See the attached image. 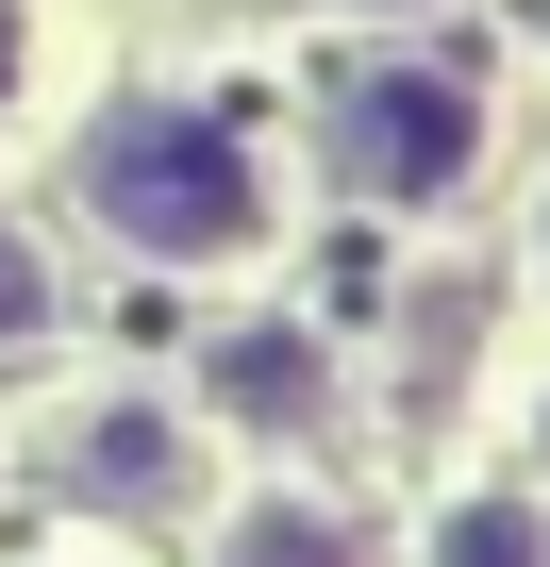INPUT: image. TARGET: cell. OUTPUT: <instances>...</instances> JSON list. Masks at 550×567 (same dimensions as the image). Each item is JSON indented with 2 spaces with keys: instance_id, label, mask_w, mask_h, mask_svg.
<instances>
[{
  "instance_id": "7a4b0ae2",
  "label": "cell",
  "mask_w": 550,
  "mask_h": 567,
  "mask_svg": "<svg viewBox=\"0 0 550 567\" xmlns=\"http://www.w3.org/2000/svg\"><path fill=\"white\" fill-rule=\"evenodd\" d=\"M467 151H484V101H467V68H434V51H384V68H351V84L318 101V167H334L351 200H384V217L450 200Z\"/></svg>"
},
{
  "instance_id": "277c9868",
  "label": "cell",
  "mask_w": 550,
  "mask_h": 567,
  "mask_svg": "<svg viewBox=\"0 0 550 567\" xmlns=\"http://www.w3.org/2000/svg\"><path fill=\"white\" fill-rule=\"evenodd\" d=\"M434 567H550V501H450Z\"/></svg>"
},
{
  "instance_id": "ba28073f",
  "label": "cell",
  "mask_w": 550,
  "mask_h": 567,
  "mask_svg": "<svg viewBox=\"0 0 550 567\" xmlns=\"http://www.w3.org/2000/svg\"><path fill=\"white\" fill-rule=\"evenodd\" d=\"M34 84V0H0V101Z\"/></svg>"
},
{
  "instance_id": "8992f818",
  "label": "cell",
  "mask_w": 550,
  "mask_h": 567,
  "mask_svg": "<svg viewBox=\"0 0 550 567\" xmlns=\"http://www.w3.org/2000/svg\"><path fill=\"white\" fill-rule=\"evenodd\" d=\"M234 567H367V550H351V517H301V501H267Z\"/></svg>"
},
{
  "instance_id": "30bf717a",
  "label": "cell",
  "mask_w": 550,
  "mask_h": 567,
  "mask_svg": "<svg viewBox=\"0 0 550 567\" xmlns=\"http://www.w3.org/2000/svg\"><path fill=\"white\" fill-rule=\"evenodd\" d=\"M384 18H401V0H384Z\"/></svg>"
},
{
  "instance_id": "5b68a950",
  "label": "cell",
  "mask_w": 550,
  "mask_h": 567,
  "mask_svg": "<svg viewBox=\"0 0 550 567\" xmlns=\"http://www.w3.org/2000/svg\"><path fill=\"white\" fill-rule=\"evenodd\" d=\"M217 401H234V417H301V401H318V351H301V334H234V351H217Z\"/></svg>"
},
{
  "instance_id": "3957f363",
  "label": "cell",
  "mask_w": 550,
  "mask_h": 567,
  "mask_svg": "<svg viewBox=\"0 0 550 567\" xmlns=\"http://www.w3.org/2000/svg\"><path fill=\"white\" fill-rule=\"evenodd\" d=\"M68 484H84V501H134V517H151V501H184V484H200L184 401H117V417H84V434H68Z\"/></svg>"
},
{
  "instance_id": "6da1fadb",
  "label": "cell",
  "mask_w": 550,
  "mask_h": 567,
  "mask_svg": "<svg viewBox=\"0 0 550 567\" xmlns=\"http://www.w3.org/2000/svg\"><path fill=\"white\" fill-rule=\"evenodd\" d=\"M84 217L151 267H234V250H267V167L217 117H101L84 134Z\"/></svg>"
},
{
  "instance_id": "9c48e42d",
  "label": "cell",
  "mask_w": 550,
  "mask_h": 567,
  "mask_svg": "<svg viewBox=\"0 0 550 567\" xmlns=\"http://www.w3.org/2000/svg\"><path fill=\"white\" fill-rule=\"evenodd\" d=\"M533 234H550V200H533Z\"/></svg>"
},
{
  "instance_id": "52a82bcc",
  "label": "cell",
  "mask_w": 550,
  "mask_h": 567,
  "mask_svg": "<svg viewBox=\"0 0 550 567\" xmlns=\"http://www.w3.org/2000/svg\"><path fill=\"white\" fill-rule=\"evenodd\" d=\"M18 334H51V250L0 234V351H18Z\"/></svg>"
}]
</instances>
